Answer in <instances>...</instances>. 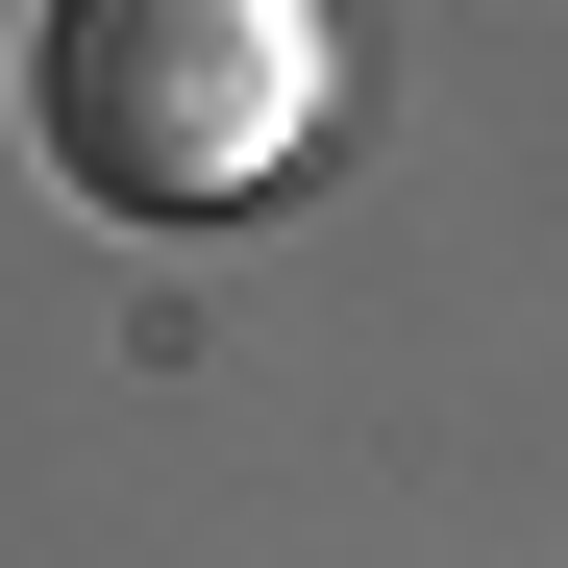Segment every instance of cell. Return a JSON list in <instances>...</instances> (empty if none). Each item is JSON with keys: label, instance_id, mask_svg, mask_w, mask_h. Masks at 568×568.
<instances>
[{"label": "cell", "instance_id": "cell-1", "mask_svg": "<svg viewBox=\"0 0 568 568\" xmlns=\"http://www.w3.org/2000/svg\"><path fill=\"white\" fill-rule=\"evenodd\" d=\"M50 173L124 223H247L272 173L322 149V0H50L26 50Z\"/></svg>", "mask_w": 568, "mask_h": 568}]
</instances>
